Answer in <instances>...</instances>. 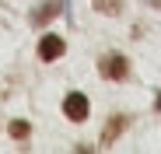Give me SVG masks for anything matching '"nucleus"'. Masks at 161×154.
Here are the masks:
<instances>
[{
  "label": "nucleus",
  "instance_id": "nucleus-6",
  "mask_svg": "<svg viewBox=\"0 0 161 154\" xmlns=\"http://www.w3.org/2000/svg\"><path fill=\"white\" fill-rule=\"evenodd\" d=\"M91 4L102 14H123V0H91Z\"/></svg>",
  "mask_w": 161,
  "mask_h": 154
},
{
  "label": "nucleus",
  "instance_id": "nucleus-4",
  "mask_svg": "<svg viewBox=\"0 0 161 154\" xmlns=\"http://www.w3.org/2000/svg\"><path fill=\"white\" fill-rule=\"evenodd\" d=\"M126 126H130V116H112V119H109V126L102 130V144H105V147L116 144V140H119V133L126 130Z\"/></svg>",
  "mask_w": 161,
  "mask_h": 154
},
{
  "label": "nucleus",
  "instance_id": "nucleus-5",
  "mask_svg": "<svg viewBox=\"0 0 161 154\" xmlns=\"http://www.w3.org/2000/svg\"><path fill=\"white\" fill-rule=\"evenodd\" d=\"M60 11H63V0H46V7H39L32 14V25H46L49 18H56Z\"/></svg>",
  "mask_w": 161,
  "mask_h": 154
},
{
  "label": "nucleus",
  "instance_id": "nucleus-7",
  "mask_svg": "<svg viewBox=\"0 0 161 154\" xmlns=\"http://www.w3.org/2000/svg\"><path fill=\"white\" fill-rule=\"evenodd\" d=\"M7 130H11V137H14V140H28V133H32V126L25 123V119H14V123L7 126Z\"/></svg>",
  "mask_w": 161,
  "mask_h": 154
},
{
  "label": "nucleus",
  "instance_id": "nucleus-3",
  "mask_svg": "<svg viewBox=\"0 0 161 154\" xmlns=\"http://www.w3.org/2000/svg\"><path fill=\"white\" fill-rule=\"evenodd\" d=\"M63 53H67V42H63L60 35H46V39L39 42V60H46V63L60 60Z\"/></svg>",
  "mask_w": 161,
  "mask_h": 154
},
{
  "label": "nucleus",
  "instance_id": "nucleus-1",
  "mask_svg": "<svg viewBox=\"0 0 161 154\" xmlns=\"http://www.w3.org/2000/svg\"><path fill=\"white\" fill-rule=\"evenodd\" d=\"M98 74L105 77V81H126V77H130V63H126V56L109 53V56L98 60Z\"/></svg>",
  "mask_w": 161,
  "mask_h": 154
},
{
  "label": "nucleus",
  "instance_id": "nucleus-2",
  "mask_svg": "<svg viewBox=\"0 0 161 154\" xmlns=\"http://www.w3.org/2000/svg\"><path fill=\"white\" fill-rule=\"evenodd\" d=\"M63 112H67L70 123H84V119H88V98L80 95V91H70V95L63 98Z\"/></svg>",
  "mask_w": 161,
  "mask_h": 154
}]
</instances>
